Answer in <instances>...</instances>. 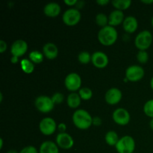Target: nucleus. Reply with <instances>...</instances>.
<instances>
[{
    "label": "nucleus",
    "mask_w": 153,
    "mask_h": 153,
    "mask_svg": "<svg viewBox=\"0 0 153 153\" xmlns=\"http://www.w3.org/2000/svg\"><path fill=\"white\" fill-rule=\"evenodd\" d=\"M7 46L6 42L3 40H0V52L1 53H4L6 51V49H7Z\"/></svg>",
    "instance_id": "473e14b6"
},
{
    "label": "nucleus",
    "mask_w": 153,
    "mask_h": 153,
    "mask_svg": "<svg viewBox=\"0 0 153 153\" xmlns=\"http://www.w3.org/2000/svg\"><path fill=\"white\" fill-rule=\"evenodd\" d=\"M96 23L99 25V26L102 28L108 25V16H106L105 13H100L96 16Z\"/></svg>",
    "instance_id": "393cba45"
},
{
    "label": "nucleus",
    "mask_w": 153,
    "mask_h": 153,
    "mask_svg": "<svg viewBox=\"0 0 153 153\" xmlns=\"http://www.w3.org/2000/svg\"><path fill=\"white\" fill-rule=\"evenodd\" d=\"M78 94L80 96L81 99L83 100H89L92 98L93 92L91 89L88 88H82L79 91Z\"/></svg>",
    "instance_id": "bb28decb"
},
{
    "label": "nucleus",
    "mask_w": 153,
    "mask_h": 153,
    "mask_svg": "<svg viewBox=\"0 0 153 153\" xmlns=\"http://www.w3.org/2000/svg\"><path fill=\"white\" fill-rule=\"evenodd\" d=\"M19 153H39V152L34 146H27L21 149Z\"/></svg>",
    "instance_id": "7c9ffc66"
},
{
    "label": "nucleus",
    "mask_w": 153,
    "mask_h": 153,
    "mask_svg": "<svg viewBox=\"0 0 153 153\" xmlns=\"http://www.w3.org/2000/svg\"><path fill=\"white\" fill-rule=\"evenodd\" d=\"M18 61H19V58H18V57L12 56L11 58H10V62H11L12 64H17Z\"/></svg>",
    "instance_id": "e433bc0d"
},
{
    "label": "nucleus",
    "mask_w": 153,
    "mask_h": 153,
    "mask_svg": "<svg viewBox=\"0 0 153 153\" xmlns=\"http://www.w3.org/2000/svg\"><path fill=\"white\" fill-rule=\"evenodd\" d=\"M145 75L144 69L140 66H129L126 70V78L128 82H136L141 80Z\"/></svg>",
    "instance_id": "6e6552de"
},
{
    "label": "nucleus",
    "mask_w": 153,
    "mask_h": 153,
    "mask_svg": "<svg viewBox=\"0 0 153 153\" xmlns=\"http://www.w3.org/2000/svg\"><path fill=\"white\" fill-rule=\"evenodd\" d=\"M143 112L147 117L153 118V99L146 102L143 105Z\"/></svg>",
    "instance_id": "cd10ccee"
},
{
    "label": "nucleus",
    "mask_w": 153,
    "mask_h": 153,
    "mask_svg": "<svg viewBox=\"0 0 153 153\" xmlns=\"http://www.w3.org/2000/svg\"><path fill=\"white\" fill-rule=\"evenodd\" d=\"M149 127H150L151 129H152V131H153V118H152V119L150 120V121H149Z\"/></svg>",
    "instance_id": "58836bf2"
},
{
    "label": "nucleus",
    "mask_w": 153,
    "mask_h": 153,
    "mask_svg": "<svg viewBox=\"0 0 153 153\" xmlns=\"http://www.w3.org/2000/svg\"><path fill=\"white\" fill-rule=\"evenodd\" d=\"M66 88L72 93L79 91L82 85V78L78 73H71L67 75L64 80Z\"/></svg>",
    "instance_id": "0eeeda50"
},
{
    "label": "nucleus",
    "mask_w": 153,
    "mask_h": 153,
    "mask_svg": "<svg viewBox=\"0 0 153 153\" xmlns=\"http://www.w3.org/2000/svg\"><path fill=\"white\" fill-rule=\"evenodd\" d=\"M123 28L124 31L128 34H132L135 32L138 28L137 19L133 16H126L123 22Z\"/></svg>",
    "instance_id": "2eb2a0df"
},
{
    "label": "nucleus",
    "mask_w": 153,
    "mask_h": 153,
    "mask_svg": "<svg viewBox=\"0 0 153 153\" xmlns=\"http://www.w3.org/2000/svg\"><path fill=\"white\" fill-rule=\"evenodd\" d=\"M58 129L59 130L60 133H64L65 132V131L67 130V126L64 123H61L58 124Z\"/></svg>",
    "instance_id": "72a5a7b5"
},
{
    "label": "nucleus",
    "mask_w": 153,
    "mask_h": 153,
    "mask_svg": "<svg viewBox=\"0 0 153 153\" xmlns=\"http://www.w3.org/2000/svg\"><path fill=\"white\" fill-rule=\"evenodd\" d=\"M58 128V125L52 117H45L39 123V129L43 134L46 136L52 135Z\"/></svg>",
    "instance_id": "1a4fd4ad"
},
{
    "label": "nucleus",
    "mask_w": 153,
    "mask_h": 153,
    "mask_svg": "<svg viewBox=\"0 0 153 153\" xmlns=\"http://www.w3.org/2000/svg\"><path fill=\"white\" fill-rule=\"evenodd\" d=\"M150 87H151V88H152V90L153 91V76H152V79H151V80H150Z\"/></svg>",
    "instance_id": "79ce46f5"
},
{
    "label": "nucleus",
    "mask_w": 153,
    "mask_h": 153,
    "mask_svg": "<svg viewBox=\"0 0 153 153\" xmlns=\"http://www.w3.org/2000/svg\"><path fill=\"white\" fill-rule=\"evenodd\" d=\"M2 100H3V95L1 93H0V102H2Z\"/></svg>",
    "instance_id": "37998d69"
},
{
    "label": "nucleus",
    "mask_w": 153,
    "mask_h": 153,
    "mask_svg": "<svg viewBox=\"0 0 153 153\" xmlns=\"http://www.w3.org/2000/svg\"><path fill=\"white\" fill-rule=\"evenodd\" d=\"M105 140L106 143L111 146H115L120 140L117 133L114 131H108L105 136Z\"/></svg>",
    "instance_id": "412c9836"
},
{
    "label": "nucleus",
    "mask_w": 153,
    "mask_h": 153,
    "mask_svg": "<svg viewBox=\"0 0 153 153\" xmlns=\"http://www.w3.org/2000/svg\"><path fill=\"white\" fill-rule=\"evenodd\" d=\"M72 119L75 126L81 130L88 129L93 125V117L89 112L84 109L76 110Z\"/></svg>",
    "instance_id": "f257e3e1"
},
{
    "label": "nucleus",
    "mask_w": 153,
    "mask_h": 153,
    "mask_svg": "<svg viewBox=\"0 0 153 153\" xmlns=\"http://www.w3.org/2000/svg\"><path fill=\"white\" fill-rule=\"evenodd\" d=\"M102 119L100 117H93V125L95 126H100L102 124Z\"/></svg>",
    "instance_id": "2f4dec72"
},
{
    "label": "nucleus",
    "mask_w": 153,
    "mask_h": 153,
    "mask_svg": "<svg viewBox=\"0 0 153 153\" xmlns=\"http://www.w3.org/2000/svg\"><path fill=\"white\" fill-rule=\"evenodd\" d=\"M28 58H29V60L31 62L34 63V64H38L43 61L44 55L40 51L34 50L30 52L29 55H28Z\"/></svg>",
    "instance_id": "b1692460"
},
{
    "label": "nucleus",
    "mask_w": 153,
    "mask_h": 153,
    "mask_svg": "<svg viewBox=\"0 0 153 153\" xmlns=\"http://www.w3.org/2000/svg\"><path fill=\"white\" fill-rule=\"evenodd\" d=\"M81 101H82V99H81L80 96H79V94L76 92L71 93L70 94H69L67 98V105L70 108L73 109H76L79 108L81 104Z\"/></svg>",
    "instance_id": "aec40b11"
},
{
    "label": "nucleus",
    "mask_w": 153,
    "mask_h": 153,
    "mask_svg": "<svg viewBox=\"0 0 153 153\" xmlns=\"http://www.w3.org/2000/svg\"><path fill=\"white\" fill-rule=\"evenodd\" d=\"M7 153H19V152H18L17 151H16L15 149H10V150L7 151Z\"/></svg>",
    "instance_id": "ea45409f"
},
{
    "label": "nucleus",
    "mask_w": 153,
    "mask_h": 153,
    "mask_svg": "<svg viewBox=\"0 0 153 153\" xmlns=\"http://www.w3.org/2000/svg\"><path fill=\"white\" fill-rule=\"evenodd\" d=\"M52 100L55 105L61 104L64 100V94L61 93H55L52 96Z\"/></svg>",
    "instance_id": "c756f323"
},
{
    "label": "nucleus",
    "mask_w": 153,
    "mask_h": 153,
    "mask_svg": "<svg viewBox=\"0 0 153 153\" xmlns=\"http://www.w3.org/2000/svg\"><path fill=\"white\" fill-rule=\"evenodd\" d=\"M20 67L22 71L26 74H31L34 70V64L29 59L24 58L20 61Z\"/></svg>",
    "instance_id": "5701e85b"
},
{
    "label": "nucleus",
    "mask_w": 153,
    "mask_h": 153,
    "mask_svg": "<svg viewBox=\"0 0 153 153\" xmlns=\"http://www.w3.org/2000/svg\"><path fill=\"white\" fill-rule=\"evenodd\" d=\"M151 24H152V27H153V16H152V20H151Z\"/></svg>",
    "instance_id": "c03bdc74"
},
{
    "label": "nucleus",
    "mask_w": 153,
    "mask_h": 153,
    "mask_svg": "<svg viewBox=\"0 0 153 153\" xmlns=\"http://www.w3.org/2000/svg\"><path fill=\"white\" fill-rule=\"evenodd\" d=\"M96 2L100 6H105L106 4H108L110 2V1H108V0H97Z\"/></svg>",
    "instance_id": "c9c22d12"
},
{
    "label": "nucleus",
    "mask_w": 153,
    "mask_h": 153,
    "mask_svg": "<svg viewBox=\"0 0 153 153\" xmlns=\"http://www.w3.org/2000/svg\"><path fill=\"white\" fill-rule=\"evenodd\" d=\"M112 119L114 121L115 123L118 125L126 126L130 122L131 117L128 111L123 108H119L113 112Z\"/></svg>",
    "instance_id": "9d476101"
},
{
    "label": "nucleus",
    "mask_w": 153,
    "mask_h": 153,
    "mask_svg": "<svg viewBox=\"0 0 153 153\" xmlns=\"http://www.w3.org/2000/svg\"><path fill=\"white\" fill-rule=\"evenodd\" d=\"M3 147V139L0 138V149H2Z\"/></svg>",
    "instance_id": "a19ab883"
},
{
    "label": "nucleus",
    "mask_w": 153,
    "mask_h": 153,
    "mask_svg": "<svg viewBox=\"0 0 153 153\" xmlns=\"http://www.w3.org/2000/svg\"><path fill=\"white\" fill-rule=\"evenodd\" d=\"M118 33L116 28L111 25L102 28L98 32V40L103 46H112L116 43Z\"/></svg>",
    "instance_id": "f03ea898"
},
{
    "label": "nucleus",
    "mask_w": 153,
    "mask_h": 153,
    "mask_svg": "<svg viewBox=\"0 0 153 153\" xmlns=\"http://www.w3.org/2000/svg\"><path fill=\"white\" fill-rule=\"evenodd\" d=\"M111 4L116 10L123 11L124 10H127L130 7L131 4V1L130 0H114L111 1Z\"/></svg>",
    "instance_id": "4be33fe9"
},
{
    "label": "nucleus",
    "mask_w": 153,
    "mask_h": 153,
    "mask_svg": "<svg viewBox=\"0 0 153 153\" xmlns=\"http://www.w3.org/2000/svg\"><path fill=\"white\" fill-rule=\"evenodd\" d=\"M123 94L120 89L117 88H111L108 90L105 95V100L108 104L111 105H114L118 104L121 101Z\"/></svg>",
    "instance_id": "f8f14e48"
},
{
    "label": "nucleus",
    "mask_w": 153,
    "mask_h": 153,
    "mask_svg": "<svg viewBox=\"0 0 153 153\" xmlns=\"http://www.w3.org/2000/svg\"><path fill=\"white\" fill-rule=\"evenodd\" d=\"M61 6L56 2H49L44 6L43 12L48 17L55 18L58 16L61 13Z\"/></svg>",
    "instance_id": "f3484780"
},
{
    "label": "nucleus",
    "mask_w": 153,
    "mask_h": 153,
    "mask_svg": "<svg viewBox=\"0 0 153 153\" xmlns=\"http://www.w3.org/2000/svg\"><path fill=\"white\" fill-rule=\"evenodd\" d=\"M141 2L146 4H151L153 3V0H142Z\"/></svg>",
    "instance_id": "4c0bfd02"
},
{
    "label": "nucleus",
    "mask_w": 153,
    "mask_h": 153,
    "mask_svg": "<svg viewBox=\"0 0 153 153\" xmlns=\"http://www.w3.org/2000/svg\"><path fill=\"white\" fill-rule=\"evenodd\" d=\"M91 62H92L93 65L97 68H105L109 62L108 57L105 52L97 51L91 55Z\"/></svg>",
    "instance_id": "9b49d317"
},
{
    "label": "nucleus",
    "mask_w": 153,
    "mask_h": 153,
    "mask_svg": "<svg viewBox=\"0 0 153 153\" xmlns=\"http://www.w3.org/2000/svg\"><path fill=\"white\" fill-rule=\"evenodd\" d=\"M64 4H66L68 6H75L77 4V0H64Z\"/></svg>",
    "instance_id": "f704fd0d"
},
{
    "label": "nucleus",
    "mask_w": 153,
    "mask_h": 153,
    "mask_svg": "<svg viewBox=\"0 0 153 153\" xmlns=\"http://www.w3.org/2000/svg\"><path fill=\"white\" fill-rule=\"evenodd\" d=\"M124 19H125V16L123 11L114 10L108 16V25L113 27L117 26L120 24H123Z\"/></svg>",
    "instance_id": "dca6fc26"
},
{
    "label": "nucleus",
    "mask_w": 153,
    "mask_h": 153,
    "mask_svg": "<svg viewBox=\"0 0 153 153\" xmlns=\"http://www.w3.org/2000/svg\"><path fill=\"white\" fill-rule=\"evenodd\" d=\"M43 53L49 60H54L58 57V49L53 43H47L43 46Z\"/></svg>",
    "instance_id": "a211bd4d"
},
{
    "label": "nucleus",
    "mask_w": 153,
    "mask_h": 153,
    "mask_svg": "<svg viewBox=\"0 0 153 153\" xmlns=\"http://www.w3.org/2000/svg\"><path fill=\"white\" fill-rule=\"evenodd\" d=\"M137 60L140 64H146L149 61V54L146 51L139 50L137 54Z\"/></svg>",
    "instance_id": "c85d7f7f"
},
{
    "label": "nucleus",
    "mask_w": 153,
    "mask_h": 153,
    "mask_svg": "<svg viewBox=\"0 0 153 153\" xmlns=\"http://www.w3.org/2000/svg\"><path fill=\"white\" fill-rule=\"evenodd\" d=\"M27 51H28V44L23 40H15L10 46V53L12 56L19 58L23 56Z\"/></svg>",
    "instance_id": "ddd939ff"
},
{
    "label": "nucleus",
    "mask_w": 153,
    "mask_h": 153,
    "mask_svg": "<svg viewBox=\"0 0 153 153\" xmlns=\"http://www.w3.org/2000/svg\"><path fill=\"white\" fill-rule=\"evenodd\" d=\"M115 148L118 153H134L135 141L131 136H123L120 138Z\"/></svg>",
    "instance_id": "20e7f679"
},
{
    "label": "nucleus",
    "mask_w": 153,
    "mask_h": 153,
    "mask_svg": "<svg viewBox=\"0 0 153 153\" xmlns=\"http://www.w3.org/2000/svg\"><path fill=\"white\" fill-rule=\"evenodd\" d=\"M78 61L82 64H88L91 61V55L88 52L83 51L78 55Z\"/></svg>",
    "instance_id": "a878e982"
},
{
    "label": "nucleus",
    "mask_w": 153,
    "mask_h": 153,
    "mask_svg": "<svg viewBox=\"0 0 153 153\" xmlns=\"http://www.w3.org/2000/svg\"><path fill=\"white\" fill-rule=\"evenodd\" d=\"M34 105H35L36 108L39 111L44 114L49 113L52 111L55 106L52 98L45 95L37 97L34 101Z\"/></svg>",
    "instance_id": "39448f33"
},
{
    "label": "nucleus",
    "mask_w": 153,
    "mask_h": 153,
    "mask_svg": "<svg viewBox=\"0 0 153 153\" xmlns=\"http://www.w3.org/2000/svg\"><path fill=\"white\" fill-rule=\"evenodd\" d=\"M39 153H59L58 145L51 140H46L41 143Z\"/></svg>",
    "instance_id": "6ab92c4d"
},
{
    "label": "nucleus",
    "mask_w": 153,
    "mask_h": 153,
    "mask_svg": "<svg viewBox=\"0 0 153 153\" xmlns=\"http://www.w3.org/2000/svg\"><path fill=\"white\" fill-rule=\"evenodd\" d=\"M56 144L63 149H70L74 145V140L67 133H59L56 137Z\"/></svg>",
    "instance_id": "4468645a"
},
{
    "label": "nucleus",
    "mask_w": 153,
    "mask_h": 153,
    "mask_svg": "<svg viewBox=\"0 0 153 153\" xmlns=\"http://www.w3.org/2000/svg\"><path fill=\"white\" fill-rule=\"evenodd\" d=\"M153 37L152 33L148 30L140 31L134 39V45L139 50L146 51L152 43Z\"/></svg>",
    "instance_id": "7ed1b4c3"
},
{
    "label": "nucleus",
    "mask_w": 153,
    "mask_h": 153,
    "mask_svg": "<svg viewBox=\"0 0 153 153\" xmlns=\"http://www.w3.org/2000/svg\"><path fill=\"white\" fill-rule=\"evenodd\" d=\"M82 15L77 8H70L66 10L62 16V20L67 26H75L81 20Z\"/></svg>",
    "instance_id": "423d86ee"
}]
</instances>
